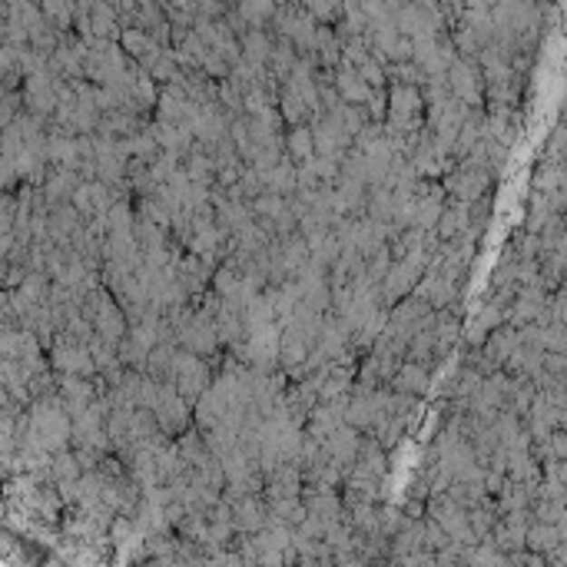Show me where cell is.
<instances>
[{
    "instance_id": "obj_1",
    "label": "cell",
    "mask_w": 567,
    "mask_h": 567,
    "mask_svg": "<svg viewBox=\"0 0 567 567\" xmlns=\"http://www.w3.org/2000/svg\"><path fill=\"white\" fill-rule=\"evenodd\" d=\"M170 382L180 388V395H183L186 402L196 405L202 398V392L212 385V372L210 366H206V358L196 356V352H190V348L180 346V352H176V362H173V376H170Z\"/></svg>"
},
{
    "instance_id": "obj_2",
    "label": "cell",
    "mask_w": 567,
    "mask_h": 567,
    "mask_svg": "<svg viewBox=\"0 0 567 567\" xmlns=\"http://www.w3.org/2000/svg\"><path fill=\"white\" fill-rule=\"evenodd\" d=\"M50 368L57 376H87V378H93L100 372L87 342H73L67 336H57V342L50 346Z\"/></svg>"
},
{
    "instance_id": "obj_3",
    "label": "cell",
    "mask_w": 567,
    "mask_h": 567,
    "mask_svg": "<svg viewBox=\"0 0 567 567\" xmlns=\"http://www.w3.org/2000/svg\"><path fill=\"white\" fill-rule=\"evenodd\" d=\"M428 514H432V518L438 521L445 531H448V538H452V541H464V538H468V518L462 514V501L435 498L432 508H428ZM464 544H468V541H464Z\"/></svg>"
},
{
    "instance_id": "obj_4",
    "label": "cell",
    "mask_w": 567,
    "mask_h": 567,
    "mask_svg": "<svg viewBox=\"0 0 567 567\" xmlns=\"http://www.w3.org/2000/svg\"><path fill=\"white\" fill-rule=\"evenodd\" d=\"M395 392H405V395H425L428 388V366L425 362H402V368L395 372V378L388 382Z\"/></svg>"
},
{
    "instance_id": "obj_5",
    "label": "cell",
    "mask_w": 567,
    "mask_h": 567,
    "mask_svg": "<svg viewBox=\"0 0 567 567\" xmlns=\"http://www.w3.org/2000/svg\"><path fill=\"white\" fill-rule=\"evenodd\" d=\"M472 166H462V170H452V173L445 176V190L458 196L462 202L468 200H478V192L484 190V176L481 173H468Z\"/></svg>"
},
{
    "instance_id": "obj_6",
    "label": "cell",
    "mask_w": 567,
    "mask_h": 567,
    "mask_svg": "<svg viewBox=\"0 0 567 567\" xmlns=\"http://www.w3.org/2000/svg\"><path fill=\"white\" fill-rule=\"evenodd\" d=\"M468 230H472V226H468V206H464V202L445 206L442 220H438V236H442V240H458V236H464Z\"/></svg>"
},
{
    "instance_id": "obj_7",
    "label": "cell",
    "mask_w": 567,
    "mask_h": 567,
    "mask_svg": "<svg viewBox=\"0 0 567 567\" xmlns=\"http://www.w3.org/2000/svg\"><path fill=\"white\" fill-rule=\"evenodd\" d=\"M286 153L296 160V163H306V160H312L316 156V133L308 130V126H296L292 133H288L286 140Z\"/></svg>"
}]
</instances>
